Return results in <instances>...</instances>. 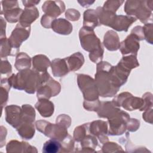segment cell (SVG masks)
Instances as JSON below:
<instances>
[{"mask_svg": "<svg viewBox=\"0 0 153 153\" xmlns=\"http://www.w3.org/2000/svg\"><path fill=\"white\" fill-rule=\"evenodd\" d=\"M95 82L99 94L102 97L115 95L123 85L114 72V66L106 62H100L97 64Z\"/></svg>", "mask_w": 153, "mask_h": 153, "instance_id": "obj_1", "label": "cell"}, {"mask_svg": "<svg viewBox=\"0 0 153 153\" xmlns=\"http://www.w3.org/2000/svg\"><path fill=\"white\" fill-rule=\"evenodd\" d=\"M8 80L10 85L16 89L24 90L29 94L37 91L41 82V73L34 70L26 69L16 75L13 74Z\"/></svg>", "mask_w": 153, "mask_h": 153, "instance_id": "obj_2", "label": "cell"}, {"mask_svg": "<svg viewBox=\"0 0 153 153\" xmlns=\"http://www.w3.org/2000/svg\"><path fill=\"white\" fill-rule=\"evenodd\" d=\"M79 36L82 47L90 52V59L94 63L101 62L103 59V48L93 29L83 26L79 30Z\"/></svg>", "mask_w": 153, "mask_h": 153, "instance_id": "obj_3", "label": "cell"}, {"mask_svg": "<svg viewBox=\"0 0 153 153\" xmlns=\"http://www.w3.org/2000/svg\"><path fill=\"white\" fill-rule=\"evenodd\" d=\"M152 1H127L124 11L128 16H134L141 22L146 23L152 16Z\"/></svg>", "mask_w": 153, "mask_h": 153, "instance_id": "obj_4", "label": "cell"}, {"mask_svg": "<svg viewBox=\"0 0 153 153\" xmlns=\"http://www.w3.org/2000/svg\"><path fill=\"white\" fill-rule=\"evenodd\" d=\"M41 81L37 89V97L39 99H50L60 93V85L54 80L47 72L41 74Z\"/></svg>", "mask_w": 153, "mask_h": 153, "instance_id": "obj_5", "label": "cell"}, {"mask_svg": "<svg viewBox=\"0 0 153 153\" xmlns=\"http://www.w3.org/2000/svg\"><path fill=\"white\" fill-rule=\"evenodd\" d=\"M36 128L44 135L61 142L68 135L66 127L57 123L56 124H51L45 121L39 120L35 123Z\"/></svg>", "mask_w": 153, "mask_h": 153, "instance_id": "obj_6", "label": "cell"}, {"mask_svg": "<svg viewBox=\"0 0 153 153\" xmlns=\"http://www.w3.org/2000/svg\"><path fill=\"white\" fill-rule=\"evenodd\" d=\"M78 84L82 91L85 102H94L99 100V92L95 81L88 75L78 74Z\"/></svg>", "mask_w": 153, "mask_h": 153, "instance_id": "obj_7", "label": "cell"}, {"mask_svg": "<svg viewBox=\"0 0 153 153\" xmlns=\"http://www.w3.org/2000/svg\"><path fill=\"white\" fill-rule=\"evenodd\" d=\"M129 120L128 114L121 110L108 118L109 124V134L121 135L123 134L127 128V124Z\"/></svg>", "mask_w": 153, "mask_h": 153, "instance_id": "obj_8", "label": "cell"}, {"mask_svg": "<svg viewBox=\"0 0 153 153\" xmlns=\"http://www.w3.org/2000/svg\"><path fill=\"white\" fill-rule=\"evenodd\" d=\"M30 32V26L23 27L19 23L17 25L15 29L11 33L8 38V41L13 50L14 56L17 54L22 43L26 40L29 36Z\"/></svg>", "mask_w": 153, "mask_h": 153, "instance_id": "obj_9", "label": "cell"}, {"mask_svg": "<svg viewBox=\"0 0 153 153\" xmlns=\"http://www.w3.org/2000/svg\"><path fill=\"white\" fill-rule=\"evenodd\" d=\"M139 39L138 37L133 33L128 35L126 39L120 43V49L121 53L124 55L131 53L133 55L137 56V53L139 49Z\"/></svg>", "mask_w": 153, "mask_h": 153, "instance_id": "obj_10", "label": "cell"}, {"mask_svg": "<svg viewBox=\"0 0 153 153\" xmlns=\"http://www.w3.org/2000/svg\"><path fill=\"white\" fill-rule=\"evenodd\" d=\"M6 121L17 128L22 123V109L17 105H10L5 107Z\"/></svg>", "mask_w": 153, "mask_h": 153, "instance_id": "obj_11", "label": "cell"}, {"mask_svg": "<svg viewBox=\"0 0 153 153\" xmlns=\"http://www.w3.org/2000/svg\"><path fill=\"white\" fill-rule=\"evenodd\" d=\"M42 11L45 14L54 19L65 10V6L61 1H45L42 7Z\"/></svg>", "mask_w": 153, "mask_h": 153, "instance_id": "obj_12", "label": "cell"}, {"mask_svg": "<svg viewBox=\"0 0 153 153\" xmlns=\"http://www.w3.org/2000/svg\"><path fill=\"white\" fill-rule=\"evenodd\" d=\"M89 132L93 136H97L102 143L108 140L106 134L108 132L107 123L103 121H94L90 123Z\"/></svg>", "mask_w": 153, "mask_h": 153, "instance_id": "obj_13", "label": "cell"}, {"mask_svg": "<svg viewBox=\"0 0 153 153\" xmlns=\"http://www.w3.org/2000/svg\"><path fill=\"white\" fill-rule=\"evenodd\" d=\"M136 20V19L135 17L129 16L115 15L112 20L110 27L117 31L127 32L128 30V28Z\"/></svg>", "mask_w": 153, "mask_h": 153, "instance_id": "obj_14", "label": "cell"}, {"mask_svg": "<svg viewBox=\"0 0 153 153\" xmlns=\"http://www.w3.org/2000/svg\"><path fill=\"white\" fill-rule=\"evenodd\" d=\"M39 17V11L35 7H25L19 19V24L23 27H29Z\"/></svg>", "mask_w": 153, "mask_h": 153, "instance_id": "obj_15", "label": "cell"}, {"mask_svg": "<svg viewBox=\"0 0 153 153\" xmlns=\"http://www.w3.org/2000/svg\"><path fill=\"white\" fill-rule=\"evenodd\" d=\"M121 109L112 101L102 102L99 109L97 111V115L101 118H109Z\"/></svg>", "mask_w": 153, "mask_h": 153, "instance_id": "obj_16", "label": "cell"}, {"mask_svg": "<svg viewBox=\"0 0 153 153\" xmlns=\"http://www.w3.org/2000/svg\"><path fill=\"white\" fill-rule=\"evenodd\" d=\"M51 66L53 75L56 77H62L69 71L66 59H56L52 61Z\"/></svg>", "mask_w": 153, "mask_h": 153, "instance_id": "obj_17", "label": "cell"}, {"mask_svg": "<svg viewBox=\"0 0 153 153\" xmlns=\"http://www.w3.org/2000/svg\"><path fill=\"white\" fill-rule=\"evenodd\" d=\"M51 27L55 32L61 35H69L72 31V25L68 20L62 18L54 20Z\"/></svg>", "mask_w": 153, "mask_h": 153, "instance_id": "obj_18", "label": "cell"}, {"mask_svg": "<svg viewBox=\"0 0 153 153\" xmlns=\"http://www.w3.org/2000/svg\"><path fill=\"white\" fill-rule=\"evenodd\" d=\"M103 44L110 51H115L120 48V42L117 33L113 30L108 31L104 36Z\"/></svg>", "mask_w": 153, "mask_h": 153, "instance_id": "obj_19", "label": "cell"}, {"mask_svg": "<svg viewBox=\"0 0 153 153\" xmlns=\"http://www.w3.org/2000/svg\"><path fill=\"white\" fill-rule=\"evenodd\" d=\"M35 108L44 117H49L54 112V105L47 99H39L35 104Z\"/></svg>", "mask_w": 153, "mask_h": 153, "instance_id": "obj_20", "label": "cell"}, {"mask_svg": "<svg viewBox=\"0 0 153 153\" xmlns=\"http://www.w3.org/2000/svg\"><path fill=\"white\" fill-rule=\"evenodd\" d=\"M100 25L99 20L96 10L93 9H89L84 12L83 22L84 26L94 29V28Z\"/></svg>", "mask_w": 153, "mask_h": 153, "instance_id": "obj_21", "label": "cell"}, {"mask_svg": "<svg viewBox=\"0 0 153 153\" xmlns=\"http://www.w3.org/2000/svg\"><path fill=\"white\" fill-rule=\"evenodd\" d=\"M32 60L33 70L39 73L47 72V68L50 65V60L44 55H36L33 57Z\"/></svg>", "mask_w": 153, "mask_h": 153, "instance_id": "obj_22", "label": "cell"}, {"mask_svg": "<svg viewBox=\"0 0 153 153\" xmlns=\"http://www.w3.org/2000/svg\"><path fill=\"white\" fill-rule=\"evenodd\" d=\"M65 59L68 63L69 71H72L78 70L82 66L84 62V56L79 52L75 53Z\"/></svg>", "mask_w": 153, "mask_h": 153, "instance_id": "obj_23", "label": "cell"}, {"mask_svg": "<svg viewBox=\"0 0 153 153\" xmlns=\"http://www.w3.org/2000/svg\"><path fill=\"white\" fill-rule=\"evenodd\" d=\"M16 129L19 134L25 139H30L35 133L34 126L30 123H22Z\"/></svg>", "mask_w": 153, "mask_h": 153, "instance_id": "obj_24", "label": "cell"}, {"mask_svg": "<svg viewBox=\"0 0 153 153\" xmlns=\"http://www.w3.org/2000/svg\"><path fill=\"white\" fill-rule=\"evenodd\" d=\"M31 59L30 57L25 53H19L16 59L15 67L18 71H22L26 69H29L30 67Z\"/></svg>", "mask_w": 153, "mask_h": 153, "instance_id": "obj_25", "label": "cell"}, {"mask_svg": "<svg viewBox=\"0 0 153 153\" xmlns=\"http://www.w3.org/2000/svg\"><path fill=\"white\" fill-rule=\"evenodd\" d=\"M23 11V10H22L19 7H16L4 11H1V14L4 13V17L8 22L16 23L17 21H19Z\"/></svg>", "mask_w": 153, "mask_h": 153, "instance_id": "obj_26", "label": "cell"}, {"mask_svg": "<svg viewBox=\"0 0 153 153\" xmlns=\"http://www.w3.org/2000/svg\"><path fill=\"white\" fill-rule=\"evenodd\" d=\"M35 118V111L30 105H23L22 109V123H32Z\"/></svg>", "mask_w": 153, "mask_h": 153, "instance_id": "obj_27", "label": "cell"}, {"mask_svg": "<svg viewBox=\"0 0 153 153\" xmlns=\"http://www.w3.org/2000/svg\"><path fill=\"white\" fill-rule=\"evenodd\" d=\"M33 146H30L27 142H18L17 140H11L9 142L7 145V152H22L21 149L26 148L28 152H31L29 148H32Z\"/></svg>", "mask_w": 153, "mask_h": 153, "instance_id": "obj_28", "label": "cell"}, {"mask_svg": "<svg viewBox=\"0 0 153 153\" xmlns=\"http://www.w3.org/2000/svg\"><path fill=\"white\" fill-rule=\"evenodd\" d=\"M61 149V143L57 140L51 139L44 144L42 152L44 153H56L60 151Z\"/></svg>", "mask_w": 153, "mask_h": 153, "instance_id": "obj_29", "label": "cell"}, {"mask_svg": "<svg viewBox=\"0 0 153 153\" xmlns=\"http://www.w3.org/2000/svg\"><path fill=\"white\" fill-rule=\"evenodd\" d=\"M11 85L9 83L8 78L1 79V108L6 105L8 97V91L10 90Z\"/></svg>", "mask_w": 153, "mask_h": 153, "instance_id": "obj_30", "label": "cell"}, {"mask_svg": "<svg viewBox=\"0 0 153 153\" xmlns=\"http://www.w3.org/2000/svg\"><path fill=\"white\" fill-rule=\"evenodd\" d=\"M8 56H14V54L8 39L4 38L1 39V57L3 59Z\"/></svg>", "mask_w": 153, "mask_h": 153, "instance_id": "obj_31", "label": "cell"}, {"mask_svg": "<svg viewBox=\"0 0 153 153\" xmlns=\"http://www.w3.org/2000/svg\"><path fill=\"white\" fill-rule=\"evenodd\" d=\"M81 145L83 149H91L93 152V149L96 148L97 146V140L96 138L88 134H87L80 141Z\"/></svg>", "mask_w": 153, "mask_h": 153, "instance_id": "obj_32", "label": "cell"}, {"mask_svg": "<svg viewBox=\"0 0 153 153\" xmlns=\"http://www.w3.org/2000/svg\"><path fill=\"white\" fill-rule=\"evenodd\" d=\"M123 2V1H107L104 3V5L102 8L104 10L115 13L117 9Z\"/></svg>", "mask_w": 153, "mask_h": 153, "instance_id": "obj_33", "label": "cell"}, {"mask_svg": "<svg viewBox=\"0 0 153 153\" xmlns=\"http://www.w3.org/2000/svg\"><path fill=\"white\" fill-rule=\"evenodd\" d=\"M62 149H63L61 152H71L74 146V142L72 137L69 135H68L62 141Z\"/></svg>", "mask_w": 153, "mask_h": 153, "instance_id": "obj_34", "label": "cell"}, {"mask_svg": "<svg viewBox=\"0 0 153 153\" xmlns=\"http://www.w3.org/2000/svg\"><path fill=\"white\" fill-rule=\"evenodd\" d=\"M143 32L144 34V39L150 44H152V24L146 23L143 27H142Z\"/></svg>", "mask_w": 153, "mask_h": 153, "instance_id": "obj_35", "label": "cell"}, {"mask_svg": "<svg viewBox=\"0 0 153 153\" xmlns=\"http://www.w3.org/2000/svg\"><path fill=\"white\" fill-rule=\"evenodd\" d=\"M66 17L72 21L78 20L80 17V13L75 9H68L66 13Z\"/></svg>", "mask_w": 153, "mask_h": 153, "instance_id": "obj_36", "label": "cell"}, {"mask_svg": "<svg viewBox=\"0 0 153 153\" xmlns=\"http://www.w3.org/2000/svg\"><path fill=\"white\" fill-rule=\"evenodd\" d=\"M56 122L57 123H59L63 126L68 128L70 126L71 124V118L65 114L60 115L57 118Z\"/></svg>", "mask_w": 153, "mask_h": 153, "instance_id": "obj_37", "label": "cell"}, {"mask_svg": "<svg viewBox=\"0 0 153 153\" xmlns=\"http://www.w3.org/2000/svg\"><path fill=\"white\" fill-rule=\"evenodd\" d=\"M12 72L11 66L10 63L8 62L7 60H1V74H9Z\"/></svg>", "mask_w": 153, "mask_h": 153, "instance_id": "obj_38", "label": "cell"}, {"mask_svg": "<svg viewBox=\"0 0 153 153\" xmlns=\"http://www.w3.org/2000/svg\"><path fill=\"white\" fill-rule=\"evenodd\" d=\"M2 11H4L11 8L19 7L18 2L17 1H2Z\"/></svg>", "mask_w": 153, "mask_h": 153, "instance_id": "obj_39", "label": "cell"}, {"mask_svg": "<svg viewBox=\"0 0 153 153\" xmlns=\"http://www.w3.org/2000/svg\"><path fill=\"white\" fill-rule=\"evenodd\" d=\"M139 121L136 119H130L127 124V128L130 131H135L139 127Z\"/></svg>", "mask_w": 153, "mask_h": 153, "instance_id": "obj_40", "label": "cell"}, {"mask_svg": "<svg viewBox=\"0 0 153 153\" xmlns=\"http://www.w3.org/2000/svg\"><path fill=\"white\" fill-rule=\"evenodd\" d=\"M54 20H55V19L50 16H48L44 14L42 17L41 23L42 26H44V27L49 28V27H51V23Z\"/></svg>", "mask_w": 153, "mask_h": 153, "instance_id": "obj_41", "label": "cell"}, {"mask_svg": "<svg viewBox=\"0 0 153 153\" xmlns=\"http://www.w3.org/2000/svg\"><path fill=\"white\" fill-rule=\"evenodd\" d=\"M131 33L136 35L138 37L139 41L143 40L144 39V34H143V29L142 26H136L134 28L132 29Z\"/></svg>", "mask_w": 153, "mask_h": 153, "instance_id": "obj_42", "label": "cell"}, {"mask_svg": "<svg viewBox=\"0 0 153 153\" xmlns=\"http://www.w3.org/2000/svg\"><path fill=\"white\" fill-rule=\"evenodd\" d=\"M22 2L25 7H32L38 4L39 1H23Z\"/></svg>", "mask_w": 153, "mask_h": 153, "instance_id": "obj_43", "label": "cell"}, {"mask_svg": "<svg viewBox=\"0 0 153 153\" xmlns=\"http://www.w3.org/2000/svg\"><path fill=\"white\" fill-rule=\"evenodd\" d=\"M1 39L5 38V26L6 23L4 20V19L1 17Z\"/></svg>", "mask_w": 153, "mask_h": 153, "instance_id": "obj_44", "label": "cell"}, {"mask_svg": "<svg viewBox=\"0 0 153 153\" xmlns=\"http://www.w3.org/2000/svg\"><path fill=\"white\" fill-rule=\"evenodd\" d=\"M80 4H81V6H82V7H89L90 5H91L92 4H93L94 3V1H78Z\"/></svg>", "mask_w": 153, "mask_h": 153, "instance_id": "obj_45", "label": "cell"}]
</instances>
